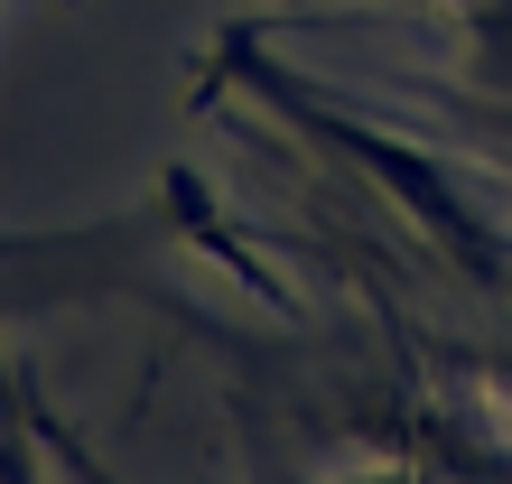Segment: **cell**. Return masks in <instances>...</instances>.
I'll use <instances>...</instances> for the list:
<instances>
[]
</instances>
